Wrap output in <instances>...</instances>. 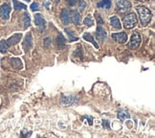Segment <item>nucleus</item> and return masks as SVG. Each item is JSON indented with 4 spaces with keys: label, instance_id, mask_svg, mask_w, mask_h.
Masks as SVG:
<instances>
[{
    "label": "nucleus",
    "instance_id": "1",
    "mask_svg": "<svg viewBox=\"0 0 155 138\" xmlns=\"http://www.w3.org/2000/svg\"><path fill=\"white\" fill-rule=\"evenodd\" d=\"M136 10L139 14V17H140L142 26H147L152 19L151 12L147 7H144V6H137Z\"/></svg>",
    "mask_w": 155,
    "mask_h": 138
},
{
    "label": "nucleus",
    "instance_id": "2",
    "mask_svg": "<svg viewBox=\"0 0 155 138\" xmlns=\"http://www.w3.org/2000/svg\"><path fill=\"white\" fill-rule=\"evenodd\" d=\"M137 22H138V19H137V16L133 13H130L127 15H124L123 19L124 27L126 29L134 28L137 25Z\"/></svg>",
    "mask_w": 155,
    "mask_h": 138
},
{
    "label": "nucleus",
    "instance_id": "3",
    "mask_svg": "<svg viewBox=\"0 0 155 138\" xmlns=\"http://www.w3.org/2000/svg\"><path fill=\"white\" fill-rule=\"evenodd\" d=\"M117 12L120 14H127L131 8V3L128 0H116Z\"/></svg>",
    "mask_w": 155,
    "mask_h": 138
},
{
    "label": "nucleus",
    "instance_id": "4",
    "mask_svg": "<svg viewBox=\"0 0 155 138\" xmlns=\"http://www.w3.org/2000/svg\"><path fill=\"white\" fill-rule=\"evenodd\" d=\"M141 44V35L139 33H134L131 35L130 41L128 42V48L131 50H135L137 49Z\"/></svg>",
    "mask_w": 155,
    "mask_h": 138
},
{
    "label": "nucleus",
    "instance_id": "5",
    "mask_svg": "<svg viewBox=\"0 0 155 138\" xmlns=\"http://www.w3.org/2000/svg\"><path fill=\"white\" fill-rule=\"evenodd\" d=\"M112 39H114L116 42L118 43H124L127 40V35L124 32H120V33H113L111 35Z\"/></svg>",
    "mask_w": 155,
    "mask_h": 138
},
{
    "label": "nucleus",
    "instance_id": "6",
    "mask_svg": "<svg viewBox=\"0 0 155 138\" xmlns=\"http://www.w3.org/2000/svg\"><path fill=\"white\" fill-rule=\"evenodd\" d=\"M77 102H78V99L77 97H74V96H63L61 98V104L66 106H73L77 104Z\"/></svg>",
    "mask_w": 155,
    "mask_h": 138
},
{
    "label": "nucleus",
    "instance_id": "7",
    "mask_svg": "<svg viewBox=\"0 0 155 138\" xmlns=\"http://www.w3.org/2000/svg\"><path fill=\"white\" fill-rule=\"evenodd\" d=\"M96 38L101 42H104L107 38V34L104 31V29L102 26H98L97 31H96Z\"/></svg>",
    "mask_w": 155,
    "mask_h": 138
},
{
    "label": "nucleus",
    "instance_id": "8",
    "mask_svg": "<svg viewBox=\"0 0 155 138\" xmlns=\"http://www.w3.org/2000/svg\"><path fill=\"white\" fill-rule=\"evenodd\" d=\"M0 13H1V16L2 19L7 20L9 17H10V13H11V7L8 4H4L1 6L0 8Z\"/></svg>",
    "mask_w": 155,
    "mask_h": 138
},
{
    "label": "nucleus",
    "instance_id": "9",
    "mask_svg": "<svg viewBox=\"0 0 155 138\" xmlns=\"http://www.w3.org/2000/svg\"><path fill=\"white\" fill-rule=\"evenodd\" d=\"M21 38H22V34H15V35H12V37H10L8 39V40H6V41H7V43H8L9 46L15 45V44H17L19 42Z\"/></svg>",
    "mask_w": 155,
    "mask_h": 138
},
{
    "label": "nucleus",
    "instance_id": "10",
    "mask_svg": "<svg viewBox=\"0 0 155 138\" xmlns=\"http://www.w3.org/2000/svg\"><path fill=\"white\" fill-rule=\"evenodd\" d=\"M35 25L39 28H45V26H46L45 19L42 17V15L39 14H37L35 15Z\"/></svg>",
    "mask_w": 155,
    "mask_h": 138
},
{
    "label": "nucleus",
    "instance_id": "11",
    "mask_svg": "<svg viewBox=\"0 0 155 138\" xmlns=\"http://www.w3.org/2000/svg\"><path fill=\"white\" fill-rule=\"evenodd\" d=\"M61 21L64 25H68L71 21V19H70V14L69 12L66 10V9H63L61 11Z\"/></svg>",
    "mask_w": 155,
    "mask_h": 138
},
{
    "label": "nucleus",
    "instance_id": "12",
    "mask_svg": "<svg viewBox=\"0 0 155 138\" xmlns=\"http://www.w3.org/2000/svg\"><path fill=\"white\" fill-rule=\"evenodd\" d=\"M11 65L15 69H17V70H20L23 68L22 62H21V59L18 58H12L11 59Z\"/></svg>",
    "mask_w": 155,
    "mask_h": 138
},
{
    "label": "nucleus",
    "instance_id": "13",
    "mask_svg": "<svg viewBox=\"0 0 155 138\" xmlns=\"http://www.w3.org/2000/svg\"><path fill=\"white\" fill-rule=\"evenodd\" d=\"M110 24L112 27H114L115 29H121L122 28V24L120 22V19H118L117 16H112L110 19Z\"/></svg>",
    "mask_w": 155,
    "mask_h": 138
},
{
    "label": "nucleus",
    "instance_id": "14",
    "mask_svg": "<svg viewBox=\"0 0 155 138\" xmlns=\"http://www.w3.org/2000/svg\"><path fill=\"white\" fill-rule=\"evenodd\" d=\"M31 46H32V35L31 34H28L24 39V42H23V47H24V49L27 51L28 49H30Z\"/></svg>",
    "mask_w": 155,
    "mask_h": 138
},
{
    "label": "nucleus",
    "instance_id": "15",
    "mask_svg": "<svg viewBox=\"0 0 155 138\" xmlns=\"http://www.w3.org/2000/svg\"><path fill=\"white\" fill-rule=\"evenodd\" d=\"M72 19H73V22L76 24V25H79V24L81 23L80 13L78 11H76V10L72 11Z\"/></svg>",
    "mask_w": 155,
    "mask_h": 138
},
{
    "label": "nucleus",
    "instance_id": "16",
    "mask_svg": "<svg viewBox=\"0 0 155 138\" xmlns=\"http://www.w3.org/2000/svg\"><path fill=\"white\" fill-rule=\"evenodd\" d=\"M13 4H14V9L15 11H18V10H26L27 9V6L23 3H20L19 1L17 0H13Z\"/></svg>",
    "mask_w": 155,
    "mask_h": 138
},
{
    "label": "nucleus",
    "instance_id": "17",
    "mask_svg": "<svg viewBox=\"0 0 155 138\" xmlns=\"http://www.w3.org/2000/svg\"><path fill=\"white\" fill-rule=\"evenodd\" d=\"M57 45L59 49H62L65 46V39L63 38V35L61 34H59L57 38Z\"/></svg>",
    "mask_w": 155,
    "mask_h": 138
},
{
    "label": "nucleus",
    "instance_id": "18",
    "mask_svg": "<svg viewBox=\"0 0 155 138\" xmlns=\"http://www.w3.org/2000/svg\"><path fill=\"white\" fill-rule=\"evenodd\" d=\"M98 8H105V9H110L111 7V1L110 0H102L101 2L97 4Z\"/></svg>",
    "mask_w": 155,
    "mask_h": 138
},
{
    "label": "nucleus",
    "instance_id": "19",
    "mask_svg": "<svg viewBox=\"0 0 155 138\" xmlns=\"http://www.w3.org/2000/svg\"><path fill=\"white\" fill-rule=\"evenodd\" d=\"M83 39H84L86 41H89V42H91V43H93V45L95 46L98 49L99 48V45H98V43L95 41V39H93V37L90 35V34H88V33H85L84 35H83Z\"/></svg>",
    "mask_w": 155,
    "mask_h": 138
},
{
    "label": "nucleus",
    "instance_id": "20",
    "mask_svg": "<svg viewBox=\"0 0 155 138\" xmlns=\"http://www.w3.org/2000/svg\"><path fill=\"white\" fill-rule=\"evenodd\" d=\"M8 48H9V45L7 43V41L2 39V40H0V52L5 54L6 52L8 51Z\"/></svg>",
    "mask_w": 155,
    "mask_h": 138
},
{
    "label": "nucleus",
    "instance_id": "21",
    "mask_svg": "<svg viewBox=\"0 0 155 138\" xmlns=\"http://www.w3.org/2000/svg\"><path fill=\"white\" fill-rule=\"evenodd\" d=\"M23 22H24V28L27 29L30 24H31V19H30V15L28 13H24L23 15Z\"/></svg>",
    "mask_w": 155,
    "mask_h": 138
},
{
    "label": "nucleus",
    "instance_id": "22",
    "mask_svg": "<svg viewBox=\"0 0 155 138\" xmlns=\"http://www.w3.org/2000/svg\"><path fill=\"white\" fill-rule=\"evenodd\" d=\"M83 23L85 24L86 26H88V27H91V26H93V24H94V20H93V17H92V15H88L85 19H84V20H83Z\"/></svg>",
    "mask_w": 155,
    "mask_h": 138
},
{
    "label": "nucleus",
    "instance_id": "23",
    "mask_svg": "<svg viewBox=\"0 0 155 138\" xmlns=\"http://www.w3.org/2000/svg\"><path fill=\"white\" fill-rule=\"evenodd\" d=\"M118 118L120 119V120H122V121H124V120H126V119L130 118V115L128 114V113H127V111L123 110V111H121V112H119Z\"/></svg>",
    "mask_w": 155,
    "mask_h": 138
},
{
    "label": "nucleus",
    "instance_id": "24",
    "mask_svg": "<svg viewBox=\"0 0 155 138\" xmlns=\"http://www.w3.org/2000/svg\"><path fill=\"white\" fill-rule=\"evenodd\" d=\"M64 31H65V33L67 34V35H68V39H69V40H70V41H77L78 39H78V38L76 37V35H74V34H73L72 32H71L70 30H68V29H65Z\"/></svg>",
    "mask_w": 155,
    "mask_h": 138
},
{
    "label": "nucleus",
    "instance_id": "25",
    "mask_svg": "<svg viewBox=\"0 0 155 138\" xmlns=\"http://www.w3.org/2000/svg\"><path fill=\"white\" fill-rule=\"evenodd\" d=\"M66 1V3L69 5V6H71V7H74L75 5H77V3L80 1V0H65Z\"/></svg>",
    "mask_w": 155,
    "mask_h": 138
},
{
    "label": "nucleus",
    "instance_id": "26",
    "mask_svg": "<svg viewBox=\"0 0 155 138\" xmlns=\"http://www.w3.org/2000/svg\"><path fill=\"white\" fill-rule=\"evenodd\" d=\"M31 10L33 11V12H35V11H38L39 10V5H38V3H33L32 5H31Z\"/></svg>",
    "mask_w": 155,
    "mask_h": 138
},
{
    "label": "nucleus",
    "instance_id": "27",
    "mask_svg": "<svg viewBox=\"0 0 155 138\" xmlns=\"http://www.w3.org/2000/svg\"><path fill=\"white\" fill-rule=\"evenodd\" d=\"M80 11H83V9L85 8V2L84 1H82V0H80Z\"/></svg>",
    "mask_w": 155,
    "mask_h": 138
},
{
    "label": "nucleus",
    "instance_id": "28",
    "mask_svg": "<svg viewBox=\"0 0 155 138\" xmlns=\"http://www.w3.org/2000/svg\"><path fill=\"white\" fill-rule=\"evenodd\" d=\"M103 126H104V127H105L106 129H109V123H108V121L104 120V121H103Z\"/></svg>",
    "mask_w": 155,
    "mask_h": 138
},
{
    "label": "nucleus",
    "instance_id": "29",
    "mask_svg": "<svg viewBox=\"0 0 155 138\" xmlns=\"http://www.w3.org/2000/svg\"><path fill=\"white\" fill-rule=\"evenodd\" d=\"M96 16H97V19H98V21H99V24H103L104 22H103V20H102V19H101V16L97 14L96 15Z\"/></svg>",
    "mask_w": 155,
    "mask_h": 138
},
{
    "label": "nucleus",
    "instance_id": "30",
    "mask_svg": "<svg viewBox=\"0 0 155 138\" xmlns=\"http://www.w3.org/2000/svg\"><path fill=\"white\" fill-rule=\"evenodd\" d=\"M136 1H140V2H146V1H148V0H136Z\"/></svg>",
    "mask_w": 155,
    "mask_h": 138
},
{
    "label": "nucleus",
    "instance_id": "31",
    "mask_svg": "<svg viewBox=\"0 0 155 138\" xmlns=\"http://www.w3.org/2000/svg\"><path fill=\"white\" fill-rule=\"evenodd\" d=\"M25 1H28L29 2V1H31V0H25Z\"/></svg>",
    "mask_w": 155,
    "mask_h": 138
}]
</instances>
